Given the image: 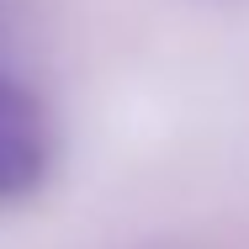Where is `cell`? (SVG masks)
I'll return each mask as SVG.
<instances>
[{
  "label": "cell",
  "mask_w": 249,
  "mask_h": 249,
  "mask_svg": "<svg viewBox=\"0 0 249 249\" xmlns=\"http://www.w3.org/2000/svg\"><path fill=\"white\" fill-rule=\"evenodd\" d=\"M53 164V133L48 111L27 85L0 74V207L21 201L43 186Z\"/></svg>",
  "instance_id": "obj_1"
}]
</instances>
